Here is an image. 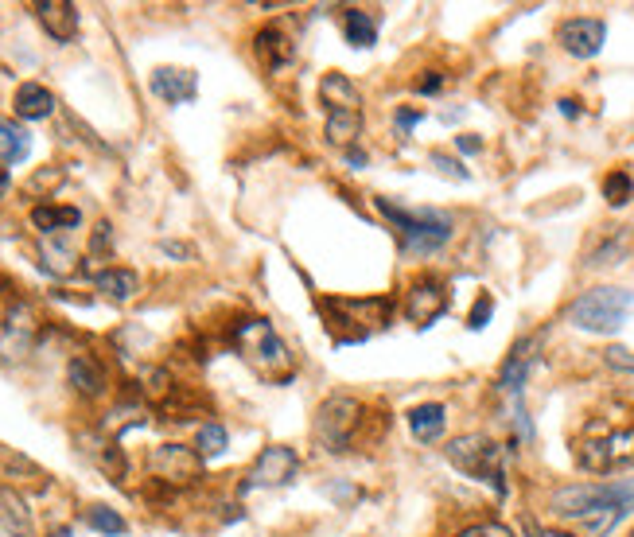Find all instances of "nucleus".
I'll list each match as a JSON object with an SVG mask.
<instances>
[{"instance_id":"1","label":"nucleus","mask_w":634,"mask_h":537,"mask_svg":"<svg viewBox=\"0 0 634 537\" xmlns=\"http://www.w3.org/2000/svg\"><path fill=\"white\" fill-rule=\"evenodd\" d=\"M374 207L389 218V226L397 230V242L405 257H432L436 250L448 246L456 218L448 211H432V207H405V203H389V199H374Z\"/></svg>"},{"instance_id":"2","label":"nucleus","mask_w":634,"mask_h":537,"mask_svg":"<svg viewBox=\"0 0 634 537\" xmlns=\"http://www.w3.org/2000/svg\"><path fill=\"white\" fill-rule=\"evenodd\" d=\"M234 343L265 382H292L296 378V358L284 347V339L269 320H246L234 331Z\"/></svg>"},{"instance_id":"3","label":"nucleus","mask_w":634,"mask_h":537,"mask_svg":"<svg viewBox=\"0 0 634 537\" xmlns=\"http://www.w3.org/2000/svg\"><path fill=\"white\" fill-rule=\"evenodd\" d=\"M448 464L463 471L467 479L475 483H487L498 495H506V448L491 440L487 432H467V436H456L448 448Z\"/></svg>"},{"instance_id":"4","label":"nucleus","mask_w":634,"mask_h":537,"mask_svg":"<svg viewBox=\"0 0 634 537\" xmlns=\"http://www.w3.org/2000/svg\"><path fill=\"white\" fill-rule=\"evenodd\" d=\"M634 312V292L627 288H588V292H580L572 304H568V323L572 327H580V331H592V335H611V331H619L627 316Z\"/></svg>"},{"instance_id":"5","label":"nucleus","mask_w":634,"mask_h":537,"mask_svg":"<svg viewBox=\"0 0 634 537\" xmlns=\"http://www.w3.org/2000/svg\"><path fill=\"white\" fill-rule=\"evenodd\" d=\"M323 106H327V141L343 152H351L362 133V94L347 74L331 71L319 82Z\"/></svg>"},{"instance_id":"6","label":"nucleus","mask_w":634,"mask_h":537,"mask_svg":"<svg viewBox=\"0 0 634 537\" xmlns=\"http://www.w3.org/2000/svg\"><path fill=\"white\" fill-rule=\"evenodd\" d=\"M576 464L592 475H607L634 464V429H607L603 421L588 425L584 440L576 444Z\"/></svg>"},{"instance_id":"7","label":"nucleus","mask_w":634,"mask_h":537,"mask_svg":"<svg viewBox=\"0 0 634 537\" xmlns=\"http://www.w3.org/2000/svg\"><path fill=\"white\" fill-rule=\"evenodd\" d=\"M358 425H362V401L351 394H331L316 409L312 436L323 452H347Z\"/></svg>"},{"instance_id":"8","label":"nucleus","mask_w":634,"mask_h":537,"mask_svg":"<svg viewBox=\"0 0 634 537\" xmlns=\"http://www.w3.org/2000/svg\"><path fill=\"white\" fill-rule=\"evenodd\" d=\"M553 514L557 518H572L580 510H596V506H623L631 510L634 506V479H615V483H572V487H561L553 491Z\"/></svg>"},{"instance_id":"9","label":"nucleus","mask_w":634,"mask_h":537,"mask_svg":"<svg viewBox=\"0 0 634 537\" xmlns=\"http://www.w3.org/2000/svg\"><path fill=\"white\" fill-rule=\"evenodd\" d=\"M323 308H327V316H331L327 327H335V331L351 327L347 343H351V339H366L370 331H382V327L389 323V316H393V304H389L386 296H370V300L335 296V300H327Z\"/></svg>"},{"instance_id":"10","label":"nucleus","mask_w":634,"mask_h":537,"mask_svg":"<svg viewBox=\"0 0 634 537\" xmlns=\"http://www.w3.org/2000/svg\"><path fill=\"white\" fill-rule=\"evenodd\" d=\"M300 471V456L288 448V444H269L261 448V456L253 460V467L246 471V483H242V495L249 491H273V487H288Z\"/></svg>"},{"instance_id":"11","label":"nucleus","mask_w":634,"mask_h":537,"mask_svg":"<svg viewBox=\"0 0 634 537\" xmlns=\"http://www.w3.org/2000/svg\"><path fill=\"white\" fill-rule=\"evenodd\" d=\"M148 467L164 483H195L203 475V456L195 448H183V444H160V448H152Z\"/></svg>"},{"instance_id":"12","label":"nucleus","mask_w":634,"mask_h":537,"mask_svg":"<svg viewBox=\"0 0 634 537\" xmlns=\"http://www.w3.org/2000/svg\"><path fill=\"white\" fill-rule=\"evenodd\" d=\"M603 39H607V24L592 16H572L557 28V43L572 59H596L603 51Z\"/></svg>"},{"instance_id":"13","label":"nucleus","mask_w":634,"mask_h":537,"mask_svg":"<svg viewBox=\"0 0 634 537\" xmlns=\"http://www.w3.org/2000/svg\"><path fill=\"white\" fill-rule=\"evenodd\" d=\"M36 339V316L28 304H16L0 323V358H24Z\"/></svg>"},{"instance_id":"14","label":"nucleus","mask_w":634,"mask_h":537,"mask_svg":"<svg viewBox=\"0 0 634 537\" xmlns=\"http://www.w3.org/2000/svg\"><path fill=\"white\" fill-rule=\"evenodd\" d=\"M444 308H448V292L432 277L417 281V285L405 292V316H409V323H417V327H428L432 320H440Z\"/></svg>"},{"instance_id":"15","label":"nucleus","mask_w":634,"mask_h":537,"mask_svg":"<svg viewBox=\"0 0 634 537\" xmlns=\"http://www.w3.org/2000/svg\"><path fill=\"white\" fill-rule=\"evenodd\" d=\"M537 347H541V339H522L510 358L502 362V370H498V394L506 397H522L529 382V370L537 366Z\"/></svg>"},{"instance_id":"16","label":"nucleus","mask_w":634,"mask_h":537,"mask_svg":"<svg viewBox=\"0 0 634 537\" xmlns=\"http://www.w3.org/2000/svg\"><path fill=\"white\" fill-rule=\"evenodd\" d=\"M152 94L168 106H187L199 94V74L187 67H160L152 71Z\"/></svg>"},{"instance_id":"17","label":"nucleus","mask_w":634,"mask_h":537,"mask_svg":"<svg viewBox=\"0 0 634 537\" xmlns=\"http://www.w3.org/2000/svg\"><path fill=\"white\" fill-rule=\"evenodd\" d=\"M67 382H71L74 394H82V397H102L109 390L106 366L94 355H86V351H78V355L67 362Z\"/></svg>"},{"instance_id":"18","label":"nucleus","mask_w":634,"mask_h":537,"mask_svg":"<svg viewBox=\"0 0 634 537\" xmlns=\"http://www.w3.org/2000/svg\"><path fill=\"white\" fill-rule=\"evenodd\" d=\"M36 20L55 43H71L78 36V8L71 0H43L36 4Z\"/></svg>"},{"instance_id":"19","label":"nucleus","mask_w":634,"mask_h":537,"mask_svg":"<svg viewBox=\"0 0 634 537\" xmlns=\"http://www.w3.org/2000/svg\"><path fill=\"white\" fill-rule=\"evenodd\" d=\"M0 537H36L32 510L16 491H0Z\"/></svg>"},{"instance_id":"20","label":"nucleus","mask_w":634,"mask_h":537,"mask_svg":"<svg viewBox=\"0 0 634 537\" xmlns=\"http://www.w3.org/2000/svg\"><path fill=\"white\" fill-rule=\"evenodd\" d=\"M12 109H16L20 121H43V117L55 113V94L47 86H39V82H24L16 90V98H12Z\"/></svg>"},{"instance_id":"21","label":"nucleus","mask_w":634,"mask_h":537,"mask_svg":"<svg viewBox=\"0 0 634 537\" xmlns=\"http://www.w3.org/2000/svg\"><path fill=\"white\" fill-rule=\"evenodd\" d=\"M444 425H448V409L440 401H424L409 413V429L421 444H436L444 436Z\"/></svg>"},{"instance_id":"22","label":"nucleus","mask_w":634,"mask_h":537,"mask_svg":"<svg viewBox=\"0 0 634 537\" xmlns=\"http://www.w3.org/2000/svg\"><path fill=\"white\" fill-rule=\"evenodd\" d=\"M32 156V133L20 121H0V164H24Z\"/></svg>"},{"instance_id":"23","label":"nucleus","mask_w":634,"mask_h":537,"mask_svg":"<svg viewBox=\"0 0 634 537\" xmlns=\"http://www.w3.org/2000/svg\"><path fill=\"white\" fill-rule=\"evenodd\" d=\"M82 222V211L78 207H32V226L47 238H59Z\"/></svg>"},{"instance_id":"24","label":"nucleus","mask_w":634,"mask_h":537,"mask_svg":"<svg viewBox=\"0 0 634 537\" xmlns=\"http://www.w3.org/2000/svg\"><path fill=\"white\" fill-rule=\"evenodd\" d=\"M94 285H98L102 296L125 304V300H133V296L141 292V277H137L133 269H102V273L94 277Z\"/></svg>"},{"instance_id":"25","label":"nucleus","mask_w":634,"mask_h":537,"mask_svg":"<svg viewBox=\"0 0 634 537\" xmlns=\"http://www.w3.org/2000/svg\"><path fill=\"white\" fill-rule=\"evenodd\" d=\"M292 55H296V47L288 43V36H281L277 28H265V32H257V59L269 67V71H281L292 63Z\"/></svg>"},{"instance_id":"26","label":"nucleus","mask_w":634,"mask_h":537,"mask_svg":"<svg viewBox=\"0 0 634 537\" xmlns=\"http://www.w3.org/2000/svg\"><path fill=\"white\" fill-rule=\"evenodd\" d=\"M343 36L351 47H374L378 43V20L370 16V12H362V8H343Z\"/></svg>"},{"instance_id":"27","label":"nucleus","mask_w":634,"mask_h":537,"mask_svg":"<svg viewBox=\"0 0 634 537\" xmlns=\"http://www.w3.org/2000/svg\"><path fill=\"white\" fill-rule=\"evenodd\" d=\"M82 522L94 530V534H106V537H121L129 526H125V518L113 510V506H90L86 514H82Z\"/></svg>"},{"instance_id":"28","label":"nucleus","mask_w":634,"mask_h":537,"mask_svg":"<svg viewBox=\"0 0 634 537\" xmlns=\"http://www.w3.org/2000/svg\"><path fill=\"white\" fill-rule=\"evenodd\" d=\"M226 448H230V436H226V429H222L218 421H207V425L199 429V436H195V452H199L203 460H218Z\"/></svg>"},{"instance_id":"29","label":"nucleus","mask_w":634,"mask_h":537,"mask_svg":"<svg viewBox=\"0 0 634 537\" xmlns=\"http://www.w3.org/2000/svg\"><path fill=\"white\" fill-rule=\"evenodd\" d=\"M43 269L55 273V277L74 273V250L71 246H59V242H47V246H43Z\"/></svg>"},{"instance_id":"30","label":"nucleus","mask_w":634,"mask_h":537,"mask_svg":"<svg viewBox=\"0 0 634 537\" xmlns=\"http://www.w3.org/2000/svg\"><path fill=\"white\" fill-rule=\"evenodd\" d=\"M603 195H607L611 207H627L634 195V179L627 172H611V176L603 179Z\"/></svg>"},{"instance_id":"31","label":"nucleus","mask_w":634,"mask_h":537,"mask_svg":"<svg viewBox=\"0 0 634 537\" xmlns=\"http://www.w3.org/2000/svg\"><path fill=\"white\" fill-rule=\"evenodd\" d=\"M436 168H440V176H448V179H467V168L459 164V160H452V156H444V152H432L428 156Z\"/></svg>"},{"instance_id":"32","label":"nucleus","mask_w":634,"mask_h":537,"mask_svg":"<svg viewBox=\"0 0 634 537\" xmlns=\"http://www.w3.org/2000/svg\"><path fill=\"white\" fill-rule=\"evenodd\" d=\"M109 242H113V226H109V222H98V226H94V238H90V261H98L102 250H109Z\"/></svg>"},{"instance_id":"33","label":"nucleus","mask_w":634,"mask_h":537,"mask_svg":"<svg viewBox=\"0 0 634 537\" xmlns=\"http://www.w3.org/2000/svg\"><path fill=\"white\" fill-rule=\"evenodd\" d=\"M456 537H514L506 526H498V522H479V526H471V530H463Z\"/></svg>"},{"instance_id":"34","label":"nucleus","mask_w":634,"mask_h":537,"mask_svg":"<svg viewBox=\"0 0 634 537\" xmlns=\"http://www.w3.org/2000/svg\"><path fill=\"white\" fill-rule=\"evenodd\" d=\"M491 312H494V300H491V296H479V304H475V312H471V320H467V323L479 331L483 323L491 320Z\"/></svg>"},{"instance_id":"35","label":"nucleus","mask_w":634,"mask_h":537,"mask_svg":"<svg viewBox=\"0 0 634 537\" xmlns=\"http://www.w3.org/2000/svg\"><path fill=\"white\" fill-rule=\"evenodd\" d=\"M522 530H526V537H576V534H564V530H545V526H537L533 518L522 522Z\"/></svg>"},{"instance_id":"36","label":"nucleus","mask_w":634,"mask_h":537,"mask_svg":"<svg viewBox=\"0 0 634 537\" xmlns=\"http://www.w3.org/2000/svg\"><path fill=\"white\" fill-rule=\"evenodd\" d=\"M421 109H397V125L401 129H413V125H421Z\"/></svg>"},{"instance_id":"37","label":"nucleus","mask_w":634,"mask_h":537,"mask_svg":"<svg viewBox=\"0 0 634 537\" xmlns=\"http://www.w3.org/2000/svg\"><path fill=\"white\" fill-rule=\"evenodd\" d=\"M440 86H444V78H440V74H428V78H417V90H421V94H436Z\"/></svg>"},{"instance_id":"38","label":"nucleus","mask_w":634,"mask_h":537,"mask_svg":"<svg viewBox=\"0 0 634 537\" xmlns=\"http://www.w3.org/2000/svg\"><path fill=\"white\" fill-rule=\"evenodd\" d=\"M459 148H463V152H479V148H483V141H479V137H459Z\"/></svg>"},{"instance_id":"39","label":"nucleus","mask_w":634,"mask_h":537,"mask_svg":"<svg viewBox=\"0 0 634 537\" xmlns=\"http://www.w3.org/2000/svg\"><path fill=\"white\" fill-rule=\"evenodd\" d=\"M561 113H564V117H576L580 109H576V102H572V98H564V102H561Z\"/></svg>"},{"instance_id":"40","label":"nucleus","mask_w":634,"mask_h":537,"mask_svg":"<svg viewBox=\"0 0 634 537\" xmlns=\"http://www.w3.org/2000/svg\"><path fill=\"white\" fill-rule=\"evenodd\" d=\"M51 537H71V526H59V530H55Z\"/></svg>"},{"instance_id":"41","label":"nucleus","mask_w":634,"mask_h":537,"mask_svg":"<svg viewBox=\"0 0 634 537\" xmlns=\"http://www.w3.org/2000/svg\"><path fill=\"white\" fill-rule=\"evenodd\" d=\"M4 183H8V168H4V164H0V187H4Z\"/></svg>"}]
</instances>
